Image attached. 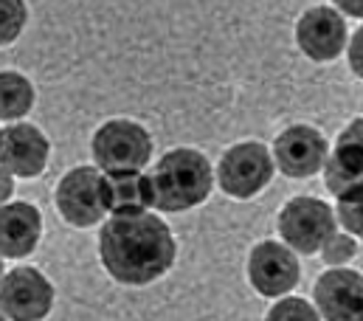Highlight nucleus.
<instances>
[{
    "mask_svg": "<svg viewBox=\"0 0 363 321\" xmlns=\"http://www.w3.org/2000/svg\"><path fill=\"white\" fill-rule=\"evenodd\" d=\"M34 104V87L23 74L0 71V119H23Z\"/></svg>",
    "mask_w": 363,
    "mask_h": 321,
    "instance_id": "dca6fc26",
    "label": "nucleus"
},
{
    "mask_svg": "<svg viewBox=\"0 0 363 321\" xmlns=\"http://www.w3.org/2000/svg\"><path fill=\"white\" fill-rule=\"evenodd\" d=\"M350 65H352V71L361 77V71H363L361 68V31L350 40Z\"/></svg>",
    "mask_w": 363,
    "mask_h": 321,
    "instance_id": "412c9836",
    "label": "nucleus"
},
{
    "mask_svg": "<svg viewBox=\"0 0 363 321\" xmlns=\"http://www.w3.org/2000/svg\"><path fill=\"white\" fill-rule=\"evenodd\" d=\"M338 220L350 234L361 237V186L338 197Z\"/></svg>",
    "mask_w": 363,
    "mask_h": 321,
    "instance_id": "6ab92c4d",
    "label": "nucleus"
},
{
    "mask_svg": "<svg viewBox=\"0 0 363 321\" xmlns=\"http://www.w3.org/2000/svg\"><path fill=\"white\" fill-rule=\"evenodd\" d=\"M11 192H14V180H11V175H9V172H3V169H0V206L11 197Z\"/></svg>",
    "mask_w": 363,
    "mask_h": 321,
    "instance_id": "4be33fe9",
    "label": "nucleus"
},
{
    "mask_svg": "<svg viewBox=\"0 0 363 321\" xmlns=\"http://www.w3.org/2000/svg\"><path fill=\"white\" fill-rule=\"evenodd\" d=\"M273 158L268 153V147L257 144V141H242L237 147H231L217 169L220 186L225 195L231 197H254L259 195L273 178Z\"/></svg>",
    "mask_w": 363,
    "mask_h": 321,
    "instance_id": "423d86ee",
    "label": "nucleus"
},
{
    "mask_svg": "<svg viewBox=\"0 0 363 321\" xmlns=\"http://www.w3.org/2000/svg\"><path fill=\"white\" fill-rule=\"evenodd\" d=\"M147 178L152 189V209H161V212L194 209L211 195V186H214L208 158L189 147L167 153Z\"/></svg>",
    "mask_w": 363,
    "mask_h": 321,
    "instance_id": "f03ea898",
    "label": "nucleus"
},
{
    "mask_svg": "<svg viewBox=\"0 0 363 321\" xmlns=\"http://www.w3.org/2000/svg\"><path fill=\"white\" fill-rule=\"evenodd\" d=\"M248 279L262 296H284L290 293L298 279L301 268L296 254L281 242H259L248 256Z\"/></svg>",
    "mask_w": 363,
    "mask_h": 321,
    "instance_id": "6e6552de",
    "label": "nucleus"
},
{
    "mask_svg": "<svg viewBox=\"0 0 363 321\" xmlns=\"http://www.w3.org/2000/svg\"><path fill=\"white\" fill-rule=\"evenodd\" d=\"M26 3L20 0H0V45L14 43L26 26Z\"/></svg>",
    "mask_w": 363,
    "mask_h": 321,
    "instance_id": "f3484780",
    "label": "nucleus"
},
{
    "mask_svg": "<svg viewBox=\"0 0 363 321\" xmlns=\"http://www.w3.org/2000/svg\"><path fill=\"white\" fill-rule=\"evenodd\" d=\"M152 156L150 133L127 119H113L101 124L93 136V160L104 175L113 172H141Z\"/></svg>",
    "mask_w": 363,
    "mask_h": 321,
    "instance_id": "7ed1b4c3",
    "label": "nucleus"
},
{
    "mask_svg": "<svg viewBox=\"0 0 363 321\" xmlns=\"http://www.w3.org/2000/svg\"><path fill=\"white\" fill-rule=\"evenodd\" d=\"M57 209H60V217L77 229L101 223L104 217L101 172L96 166L71 169L57 186Z\"/></svg>",
    "mask_w": 363,
    "mask_h": 321,
    "instance_id": "0eeeda50",
    "label": "nucleus"
},
{
    "mask_svg": "<svg viewBox=\"0 0 363 321\" xmlns=\"http://www.w3.org/2000/svg\"><path fill=\"white\" fill-rule=\"evenodd\" d=\"M101 265L121 285H150L161 279L175 262V237L169 226L144 212L130 217H110L99 234Z\"/></svg>",
    "mask_w": 363,
    "mask_h": 321,
    "instance_id": "f257e3e1",
    "label": "nucleus"
},
{
    "mask_svg": "<svg viewBox=\"0 0 363 321\" xmlns=\"http://www.w3.org/2000/svg\"><path fill=\"white\" fill-rule=\"evenodd\" d=\"M0 321H6V319H3V313H0Z\"/></svg>",
    "mask_w": 363,
    "mask_h": 321,
    "instance_id": "393cba45",
    "label": "nucleus"
},
{
    "mask_svg": "<svg viewBox=\"0 0 363 321\" xmlns=\"http://www.w3.org/2000/svg\"><path fill=\"white\" fill-rule=\"evenodd\" d=\"M315 305L324 321H363L361 273L333 268L315 282Z\"/></svg>",
    "mask_w": 363,
    "mask_h": 321,
    "instance_id": "f8f14e48",
    "label": "nucleus"
},
{
    "mask_svg": "<svg viewBox=\"0 0 363 321\" xmlns=\"http://www.w3.org/2000/svg\"><path fill=\"white\" fill-rule=\"evenodd\" d=\"M54 308V285L37 268H14L0 279V313L11 321H43Z\"/></svg>",
    "mask_w": 363,
    "mask_h": 321,
    "instance_id": "39448f33",
    "label": "nucleus"
},
{
    "mask_svg": "<svg viewBox=\"0 0 363 321\" xmlns=\"http://www.w3.org/2000/svg\"><path fill=\"white\" fill-rule=\"evenodd\" d=\"M327 189L333 195H347L361 186V119H355L347 133L338 138L335 153L324 160Z\"/></svg>",
    "mask_w": 363,
    "mask_h": 321,
    "instance_id": "2eb2a0df",
    "label": "nucleus"
},
{
    "mask_svg": "<svg viewBox=\"0 0 363 321\" xmlns=\"http://www.w3.org/2000/svg\"><path fill=\"white\" fill-rule=\"evenodd\" d=\"M43 234V217L31 203L0 206V256H28Z\"/></svg>",
    "mask_w": 363,
    "mask_h": 321,
    "instance_id": "ddd939ff",
    "label": "nucleus"
},
{
    "mask_svg": "<svg viewBox=\"0 0 363 321\" xmlns=\"http://www.w3.org/2000/svg\"><path fill=\"white\" fill-rule=\"evenodd\" d=\"M296 40L298 48L315 60V62H330L344 51L347 43V23L344 17L330 9V6H315L301 14L296 26Z\"/></svg>",
    "mask_w": 363,
    "mask_h": 321,
    "instance_id": "9b49d317",
    "label": "nucleus"
},
{
    "mask_svg": "<svg viewBox=\"0 0 363 321\" xmlns=\"http://www.w3.org/2000/svg\"><path fill=\"white\" fill-rule=\"evenodd\" d=\"M327 138L307 124L287 127L273 141V166H279L287 178H310L324 169Z\"/></svg>",
    "mask_w": 363,
    "mask_h": 321,
    "instance_id": "1a4fd4ad",
    "label": "nucleus"
},
{
    "mask_svg": "<svg viewBox=\"0 0 363 321\" xmlns=\"http://www.w3.org/2000/svg\"><path fill=\"white\" fill-rule=\"evenodd\" d=\"M101 200H104V212H110L113 217L144 214L147 209H152L150 178L144 172L101 175Z\"/></svg>",
    "mask_w": 363,
    "mask_h": 321,
    "instance_id": "4468645a",
    "label": "nucleus"
},
{
    "mask_svg": "<svg viewBox=\"0 0 363 321\" xmlns=\"http://www.w3.org/2000/svg\"><path fill=\"white\" fill-rule=\"evenodd\" d=\"M265 321H321V316L304 299H281L271 308Z\"/></svg>",
    "mask_w": 363,
    "mask_h": 321,
    "instance_id": "a211bd4d",
    "label": "nucleus"
},
{
    "mask_svg": "<svg viewBox=\"0 0 363 321\" xmlns=\"http://www.w3.org/2000/svg\"><path fill=\"white\" fill-rule=\"evenodd\" d=\"M0 279H3V259H0Z\"/></svg>",
    "mask_w": 363,
    "mask_h": 321,
    "instance_id": "b1692460",
    "label": "nucleus"
},
{
    "mask_svg": "<svg viewBox=\"0 0 363 321\" xmlns=\"http://www.w3.org/2000/svg\"><path fill=\"white\" fill-rule=\"evenodd\" d=\"M279 234L296 254H318L335 234V214L318 197H293L279 214Z\"/></svg>",
    "mask_w": 363,
    "mask_h": 321,
    "instance_id": "20e7f679",
    "label": "nucleus"
},
{
    "mask_svg": "<svg viewBox=\"0 0 363 321\" xmlns=\"http://www.w3.org/2000/svg\"><path fill=\"white\" fill-rule=\"evenodd\" d=\"M321 251H324V262L338 268V265L350 262L358 254V245H355V240L350 234H333L330 240L321 245Z\"/></svg>",
    "mask_w": 363,
    "mask_h": 321,
    "instance_id": "aec40b11",
    "label": "nucleus"
},
{
    "mask_svg": "<svg viewBox=\"0 0 363 321\" xmlns=\"http://www.w3.org/2000/svg\"><path fill=\"white\" fill-rule=\"evenodd\" d=\"M48 163V138L26 121L0 130V169L17 178H34Z\"/></svg>",
    "mask_w": 363,
    "mask_h": 321,
    "instance_id": "9d476101",
    "label": "nucleus"
},
{
    "mask_svg": "<svg viewBox=\"0 0 363 321\" xmlns=\"http://www.w3.org/2000/svg\"><path fill=\"white\" fill-rule=\"evenodd\" d=\"M338 6H341L347 14H352V17H361V14H363L361 3H338Z\"/></svg>",
    "mask_w": 363,
    "mask_h": 321,
    "instance_id": "5701e85b",
    "label": "nucleus"
}]
</instances>
